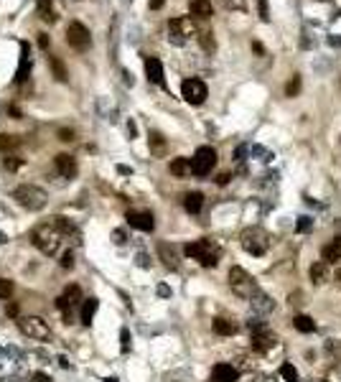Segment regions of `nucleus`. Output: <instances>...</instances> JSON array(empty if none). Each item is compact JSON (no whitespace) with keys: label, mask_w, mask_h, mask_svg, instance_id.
Segmentation results:
<instances>
[{"label":"nucleus","mask_w":341,"mask_h":382,"mask_svg":"<svg viewBox=\"0 0 341 382\" xmlns=\"http://www.w3.org/2000/svg\"><path fill=\"white\" fill-rule=\"evenodd\" d=\"M295 229H298V232H308V229H311V219H308V217H300V222L295 225Z\"/></svg>","instance_id":"41"},{"label":"nucleus","mask_w":341,"mask_h":382,"mask_svg":"<svg viewBox=\"0 0 341 382\" xmlns=\"http://www.w3.org/2000/svg\"><path fill=\"white\" fill-rule=\"evenodd\" d=\"M326 278H329V263H313L311 265V280L316 283V286H321V283H326Z\"/></svg>","instance_id":"24"},{"label":"nucleus","mask_w":341,"mask_h":382,"mask_svg":"<svg viewBox=\"0 0 341 382\" xmlns=\"http://www.w3.org/2000/svg\"><path fill=\"white\" fill-rule=\"evenodd\" d=\"M128 225L133 229H140V232H153L155 227V219H153V214L150 212H128Z\"/></svg>","instance_id":"12"},{"label":"nucleus","mask_w":341,"mask_h":382,"mask_svg":"<svg viewBox=\"0 0 341 382\" xmlns=\"http://www.w3.org/2000/svg\"><path fill=\"white\" fill-rule=\"evenodd\" d=\"M5 242H8V237H5V234L0 232V245H5Z\"/></svg>","instance_id":"54"},{"label":"nucleus","mask_w":341,"mask_h":382,"mask_svg":"<svg viewBox=\"0 0 341 382\" xmlns=\"http://www.w3.org/2000/svg\"><path fill=\"white\" fill-rule=\"evenodd\" d=\"M229 286H232V291H234L237 296H242V298H252L255 291H257V286H255V280L250 278V273H247L245 268H239V265L229 268Z\"/></svg>","instance_id":"5"},{"label":"nucleus","mask_w":341,"mask_h":382,"mask_svg":"<svg viewBox=\"0 0 341 382\" xmlns=\"http://www.w3.org/2000/svg\"><path fill=\"white\" fill-rule=\"evenodd\" d=\"M120 352L123 354L130 352V331L128 329H120Z\"/></svg>","instance_id":"35"},{"label":"nucleus","mask_w":341,"mask_h":382,"mask_svg":"<svg viewBox=\"0 0 341 382\" xmlns=\"http://www.w3.org/2000/svg\"><path fill=\"white\" fill-rule=\"evenodd\" d=\"M239 377V370L232 367V365H216L211 370V380L214 382H237Z\"/></svg>","instance_id":"15"},{"label":"nucleus","mask_w":341,"mask_h":382,"mask_svg":"<svg viewBox=\"0 0 341 382\" xmlns=\"http://www.w3.org/2000/svg\"><path fill=\"white\" fill-rule=\"evenodd\" d=\"M49 44H51V38H49L46 33H38V46H41V49H49Z\"/></svg>","instance_id":"42"},{"label":"nucleus","mask_w":341,"mask_h":382,"mask_svg":"<svg viewBox=\"0 0 341 382\" xmlns=\"http://www.w3.org/2000/svg\"><path fill=\"white\" fill-rule=\"evenodd\" d=\"M150 151L153 153H163L166 151V140L161 133H150Z\"/></svg>","instance_id":"32"},{"label":"nucleus","mask_w":341,"mask_h":382,"mask_svg":"<svg viewBox=\"0 0 341 382\" xmlns=\"http://www.w3.org/2000/svg\"><path fill=\"white\" fill-rule=\"evenodd\" d=\"M49 62H51L54 76H56L59 82H67V79H69V72H67V67H64V62H62V59H56V56H51Z\"/></svg>","instance_id":"27"},{"label":"nucleus","mask_w":341,"mask_h":382,"mask_svg":"<svg viewBox=\"0 0 341 382\" xmlns=\"http://www.w3.org/2000/svg\"><path fill=\"white\" fill-rule=\"evenodd\" d=\"M67 44L74 51H87V49L92 46V36H89V31H87L84 23H79V21H71V23H69Z\"/></svg>","instance_id":"9"},{"label":"nucleus","mask_w":341,"mask_h":382,"mask_svg":"<svg viewBox=\"0 0 341 382\" xmlns=\"http://www.w3.org/2000/svg\"><path fill=\"white\" fill-rule=\"evenodd\" d=\"M199 44H202V49L209 51V54L216 49V41H214V33H211V31H202V33H199Z\"/></svg>","instance_id":"29"},{"label":"nucleus","mask_w":341,"mask_h":382,"mask_svg":"<svg viewBox=\"0 0 341 382\" xmlns=\"http://www.w3.org/2000/svg\"><path fill=\"white\" fill-rule=\"evenodd\" d=\"M135 260H137V265H140V268H150V263H148V255H145V252H140Z\"/></svg>","instance_id":"44"},{"label":"nucleus","mask_w":341,"mask_h":382,"mask_svg":"<svg viewBox=\"0 0 341 382\" xmlns=\"http://www.w3.org/2000/svg\"><path fill=\"white\" fill-rule=\"evenodd\" d=\"M168 168H171V173H173V176L184 178V176H189V173H191V160H189V158H173Z\"/></svg>","instance_id":"23"},{"label":"nucleus","mask_w":341,"mask_h":382,"mask_svg":"<svg viewBox=\"0 0 341 382\" xmlns=\"http://www.w3.org/2000/svg\"><path fill=\"white\" fill-rule=\"evenodd\" d=\"M8 110H10V115H13V117H21V110H18V107H15V105H10V107H8Z\"/></svg>","instance_id":"51"},{"label":"nucleus","mask_w":341,"mask_h":382,"mask_svg":"<svg viewBox=\"0 0 341 382\" xmlns=\"http://www.w3.org/2000/svg\"><path fill=\"white\" fill-rule=\"evenodd\" d=\"M112 237H115V242H117V245H123V242H125V232H123V229H115V234H112Z\"/></svg>","instance_id":"47"},{"label":"nucleus","mask_w":341,"mask_h":382,"mask_svg":"<svg viewBox=\"0 0 341 382\" xmlns=\"http://www.w3.org/2000/svg\"><path fill=\"white\" fill-rule=\"evenodd\" d=\"M239 245H242L250 255L260 257V255H265L268 247H270V234L263 227H247L239 234Z\"/></svg>","instance_id":"3"},{"label":"nucleus","mask_w":341,"mask_h":382,"mask_svg":"<svg viewBox=\"0 0 341 382\" xmlns=\"http://www.w3.org/2000/svg\"><path fill=\"white\" fill-rule=\"evenodd\" d=\"M158 255H161V260L171 268V270H176L178 268V257H176V250L168 245V242H158Z\"/></svg>","instance_id":"21"},{"label":"nucleus","mask_w":341,"mask_h":382,"mask_svg":"<svg viewBox=\"0 0 341 382\" xmlns=\"http://www.w3.org/2000/svg\"><path fill=\"white\" fill-rule=\"evenodd\" d=\"M252 382H275V377H270V375H257Z\"/></svg>","instance_id":"48"},{"label":"nucleus","mask_w":341,"mask_h":382,"mask_svg":"<svg viewBox=\"0 0 341 382\" xmlns=\"http://www.w3.org/2000/svg\"><path fill=\"white\" fill-rule=\"evenodd\" d=\"M184 252H186L189 257L199 260L204 268H214V265L219 263V252L211 247V242H209V239H196V242H189V245L184 247Z\"/></svg>","instance_id":"4"},{"label":"nucleus","mask_w":341,"mask_h":382,"mask_svg":"<svg viewBox=\"0 0 341 382\" xmlns=\"http://www.w3.org/2000/svg\"><path fill=\"white\" fill-rule=\"evenodd\" d=\"M298 92H300V76L293 74L290 82H288V87H285V94H288V97H295Z\"/></svg>","instance_id":"34"},{"label":"nucleus","mask_w":341,"mask_h":382,"mask_svg":"<svg viewBox=\"0 0 341 382\" xmlns=\"http://www.w3.org/2000/svg\"><path fill=\"white\" fill-rule=\"evenodd\" d=\"M257 5H260V18H263V21H270V8H268V0H257Z\"/></svg>","instance_id":"38"},{"label":"nucleus","mask_w":341,"mask_h":382,"mask_svg":"<svg viewBox=\"0 0 341 382\" xmlns=\"http://www.w3.org/2000/svg\"><path fill=\"white\" fill-rule=\"evenodd\" d=\"M280 375H283L285 382H298V372H295V367H293L290 362H285V365L280 367Z\"/></svg>","instance_id":"33"},{"label":"nucleus","mask_w":341,"mask_h":382,"mask_svg":"<svg viewBox=\"0 0 341 382\" xmlns=\"http://www.w3.org/2000/svg\"><path fill=\"white\" fill-rule=\"evenodd\" d=\"M334 278H336V280H341V268H336V273H334Z\"/></svg>","instance_id":"55"},{"label":"nucleus","mask_w":341,"mask_h":382,"mask_svg":"<svg viewBox=\"0 0 341 382\" xmlns=\"http://www.w3.org/2000/svg\"><path fill=\"white\" fill-rule=\"evenodd\" d=\"M10 293H13V283L0 278V298H10Z\"/></svg>","instance_id":"36"},{"label":"nucleus","mask_w":341,"mask_h":382,"mask_svg":"<svg viewBox=\"0 0 341 382\" xmlns=\"http://www.w3.org/2000/svg\"><path fill=\"white\" fill-rule=\"evenodd\" d=\"M59 140H64V143H71V140H74V130H67V128H62V130H59Z\"/></svg>","instance_id":"40"},{"label":"nucleus","mask_w":341,"mask_h":382,"mask_svg":"<svg viewBox=\"0 0 341 382\" xmlns=\"http://www.w3.org/2000/svg\"><path fill=\"white\" fill-rule=\"evenodd\" d=\"M250 304H252V311H255V313H270V311L275 308V301L268 296V293H263L260 288L255 291V296L250 298Z\"/></svg>","instance_id":"16"},{"label":"nucleus","mask_w":341,"mask_h":382,"mask_svg":"<svg viewBox=\"0 0 341 382\" xmlns=\"http://www.w3.org/2000/svg\"><path fill=\"white\" fill-rule=\"evenodd\" d=\"M79 301H82V288H79V286H69L67 291H64V296L56 298V308H59V311H67L71 306H76Z\"/></svg>","instance_id":"14"},{"label":"nucleus","mask_w":341,"mask_h":382,"mask_svg":"<svg viewBox=\"0 0 341 382\" xmlns=\"http://www.w3.org/2000/svg\"><path fill=\"white\" fill-rule=\"evenodd\" d=\"M62 268H74V252L67 250L64 255H62Z\"/></svg>","instance_id":"39"},{"label":"nucleus","mask_w":341,"mask_h":382,"mask_svg":"<svg viewBox=\"0 0 341 382\" xmlns=\"http://www.w3.org/2000/svg\"><path fill=\"white\" fill-rule=\"evenodd\" d=\"M38 15H41L44 21H49V23H54V21H56L54 8H51V3H49V0H38Z\"/></svg>","instance_id":"28"},{"label":"nucleus","mask_w":341,"mask_h":382,"mask_svg":"<svg viewBox=\"0 0 341 382\" xmlns=\"http://www.w3.org/2000/svg\"><path fill=\"white\" fill-rule=\"evenodd\" d=\"M229 178H232L229 173H219V176H216V184H219V186H224V184H229Z\"/></svg>","instance_id":"46"},{"label":"nucleus","mask_w":341,"mask_h":382,"mask_svg":"<svg viewBox=\"0 0 341 382\" xmlns=\"http://www.w3.org/2000/svg\"><path fill=\"white\" fill-rule=\"evenodd\" d=\"M21 163H23V160H21V158H15V155H8V158H5V168H8V171H18V168H21Z\"/></svg>","instance_id":"37"},{"label":"nucleus","mask_w":341,"mask_h":382,"mask_svg":"<svg viewBox=\"0 0 341 382\" xmlns=\"http://www.w3.org/2000/svg\"><path fill=\"white\" fill-rule=\"evenodd\" d=\"M214 166H216V151L209 146H202L191 158V173L194 176H209Z\"/></svg>","instance_id":"8"},{"label":"nucleus","mask_w":341,"mask_h":382,"mask_svg":"<svg viewBox=\"0 0 341 382\" xmlns=\"http://www.w3.org/2000/svg\"><path fill=\"white\" fill-rule=\"evenodd\" d=\"M158 296H161V298H168V296H171V288H168L166 283H161V286H158Z\"/></svg>","instance_id":"43"},{"label":"nucleus","mask_w":341,"mask_h":382,"mask_svg":"<svg viewBox=\"0 0 341 382\" xmlns=\"http://www.w3.org/2000/svg\"><path fill=\"white\" fill-rule=\"evenodd\" d=\"M33 382H51V377L46 372H33Z\"/></svg>","instance_id":"45"},{"label":"nucleus","mask_w":341,"mask_h":382,"mask_svg":"<svg viewBox=\"0 0 341 382\" xmlns=\"http://www.w3.org/2000/svg\"><path fill=\"white\" fill-rule=\"evenodd\" d=\"M54 163H56V171L64 176V178H74L76 176V160L71 158V155H67V153H59L56 158H54Z\"/></svg>","instance_id":"13"},{"label":"nucleus","mask_w":341,"mask_h":382,"mask_svg":"<svg viewBox=\"0 0 341 382\" xmlns=\"http://www.w3.org/2000/svg\"><path fill=\"white\" fill-rule=\"evenodd\" d=\"M184 207H186L189 214H199L202 207H204V194H202V191H191V194H186V196H184Z\"/></svg>","instance_id":"20"},{"label":"nucleus","mask_w":341,"mask_h":382,"mask_svg":"<svg viewBox=\"0 0 341 382\" xmlns=\"http://www.w3.org/2000/svg\"><path fill=\"white\" fill-rule=\"evenodd\" d=\"M211 329H214L219 336H232V334H237V324L229 321V318H214Z\"/></svg>","instance_id":"22"},{"label":"nucleus","mask_w":341,"mask_h":382,"mask_svg":"<svg viewBox=\"0 0 341 382\" xmlns=\"http://www.w3.org/2000/svg\"><path fill=\"white\" fill-rule=\"evenodd\" d=\"M13 199H15L23 209H28V212H38V209L46 207L49 194H46L41 186H36V184H21V186L13 189Z\"/></svg>","instance_id":"2"},{"label":"nucleus","mask_w":341,"mask_h":382,"mask_svg":"<svg viewBox=\"0 0 341 382\" xmlns=\"http://www.w3.org/2000/svg\"><path fill=\"white\" fill-rule=\"evenodd\" d=\"M163 3H166V0H150V10H158V8H163Z\"/></svg>","instance_id":"49"},{"label":"nucleus","mask_w":341,"mask_h":382,"mask_svg":"<svg viewBox=\"0 0 341 382\" xmlns=\"http://www.w3.org/2000/svg\"><path fill=\"white\" fill-rule=\"evenodd\" d=\"M194 33H196V26H194L191 18H171V21H168V41H171V44L181 46V44H186Z\"/></svg>","instance_id":"6"},{"label":"nucleus","mask_w":341,"mask_h":382,"mask_svg":"<svg viewBox=\"0 0 341 382\" xmlns=\"http://www.w3.org/2000/svg\"><path fill=\"white\" fill-rule=\"evenodd\" d=\"M59 365H62V367H71V365H69V359H67V357H59Z\"/></svg>","instance_id":"53"},{"label":"nucleus","mask_w":341,"mask_h":382,"mask_svg":"<svg viewBox=\"0 0 341 382\" xmlns=\"http://www.w3.org/2000/svg\"><path fill=\"white\" fill-rule=\"evenodd\" d=\"M145 74H148V79H150L153 84H166V79H163V64H161L155 56L145 59Z\"/></svg>","instance_id":"18"},{"label":"nucleus","mask_w":341,"mask_h":382,"mask_svg":"<svg viewBox=\"0 0 341 382\" xmlns=\"http://www.w3.org/2000/svg\"><path fill=\"white\" fill-rule=\"evenodd\" d=\"M18 329L28 339H49L51 336V329H49V324L41 316H23V318H18Z\"/></svg>","instance_id":"7"},{"label":"nucleus","mask_w":341,"mask_h":382,"mask_svg":"<svg viewBox=\"0 0 341 382\" xmlns=\"http://www.w3.org/2000/svg\"><path fill=\"white\" fill-rule=\"evenodd\" d=\"M189 10H191V15L206 21V18H211L214 5H211V0H191V3H189Z\"/></svg>","instance_id":"19"},{"label":"nucleus","mask_w":341,"mask_h":382,"mask_svg":"<svg viewBox=\"0 0 341 382\" xmlns=\"http://www.w3.org/2000/svg\"><path fill=\"white\" fill-rule=\"evenodd\" d=\"M293 326H295L298 331H303V334H313V331H316L313 318H311V316H303V313H298V316L293 318Z\"/></svg>","instance_id":"26"},{"label":"nucleus","mask_w":341,"mask_h":382,"mask_svg":"<svg viewBox=\"0 0 341 382\" xmlns=\"http://www.w3.org/2000/svg\"><path fill=\"white\" fill-rule=\"evenodd\" d=\"M250 326H252V349H255V352H270L275 344H277V336H275L265 324L252 321Z\"/></svg>","instance_id":"10"},{"label":"nucleus","mask_w":341,"mask_h":382,"mask_svg":"<svg viewBox=\"0 0 341 382\" xmlns=\"http://www.w3.org/2000/svg\"><path fill=\"white\" fill-rule=\"evenodd\" d=\"M62 239H64V234H62V229L56 227V222L51 219V222H46V225H38V227L31 232V242H33V247L36 250H41L44 255H56L59 252V247H62Z\"/></svg>","instance_id":"1"},{"label":"nucleus","mask_w":341,"mask_h":382,"mask_svg":"<svg viewBox=\"0 0 341 382\" xmlns=\"http://www.w3.org/2000/svg\"><path fill=\"white\" fill-rule=\"evenodd\" d=\"M181 94L189 105H202L206 99V94H209V89H206V84L202 79H186L181 84Z\"/></svg>","instance_id":"11"},{"label":"nucleus","mask_w":341,"mask_h":382,"mask_svg":"<svg viewBox=\"0 0 341 382\" xmlns=\"http://www.w3.org/2000/svg\"><path fill=\"white\" fill-rule=\"evenodd\" d=\"M252 49H255V54H265V49H263V44H257V41L252 44Z\"/></svg>","instance_id":"50"},{"label":"nucleus","mask_w":341,"mask_h":382,"mask_svg":"<svg viewBox=\"0 0 341 382\" xmlns=\"http://www.w3.org/2000/svg\"><path fill=\"white\" fill-rule=\"evenodd\" d=\"M117 171H120L123 176H128V173H133V168H128V166H117Z\"/></svg>","instance_id":"52"},{"label":"nucleus","mask_w":341,"mask_h":382,"mask_svg":"<svg viewBox=\"0 0 341 382\" xmlns=\"http://www.w3.org/2000/svg\"><path fill=\"white\" fill-rule=\"evenodd\" d=\"M21 146V140L15 135H0V151H15Z\"/></svg>","instance_id":"31"},{"label":"nucleus","mask_w":341,"mask_h":382,"mask_svg":"<svg viewBox=\"0 0 341 382\" xmlns=\"http://www.w3.org/2000/svg\"><path fill=\"white\" fill-rule=\"evenodd\" d=\"M321 260L324 263H339L341 260V237H334L329 245H324V250H321Z\"/></svg>","instance_id":"17"},{"label":"nucleus","mask_w":341,"mask_h":382,"mask_svg":"<svg viewBox=\"0 0 341 382\" xmlns=\"http://www.w3.org/2000/svg\"><path fill=\"white\" fill-rule=\"evenodd\" d=\"M222 8H227V10H239V13H245L247 10V0H216Z\"/></svg>","instance_id":"30"},{"label":"nucleus","mask_w":341,"mask_h":382,"mask_svg":"<svg viewBox=\"0 0 341 382\" xmlns=\"http://www.w3.org/2000/svg\"><path fill=\"white\" fill-rule=\"evenodd\" d=\"M97 308H99V301H97V298H87V301H84V306H82V324H84V326L92 324Z\"/></svg>","instance_id":"25"}]
</instances>
